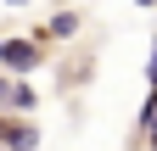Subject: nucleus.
Returning a JSON list of instances; mask_svg holds the SVG:
<instances>
[{"label": "nucleus", "mask_w": 157, "mask_h": 151, "mask_svg": "<svg viewBox=\"0 0 157 151\" xmlns=\"http://www.w3.org/2000/svg\"><path fill=\"white\" fill-rule=\"evenodd\" d=\"M0 106L6 112H34V90L23 79H0Z\"/></svg>", "instance_id": "f03ea898"}, {"label": "nucleus", "mask_w": 157, "mask_h": 151, "mask_svg": "<svg viewBox=\"0 0 157 151\" xmlns=\"http://www.w3.org/2000/svg\"><path fill=\"white\" fill-rule=\"evenodd\" d=\"M17 6H23V0H17Z\"/></svg>", "instance_id": "423d86ee"}, {"label": "nucleus", "mask_w": 157, "mask_h": 151, "mask_svg": "<svg viewBox=\"0 0 157 151\" xmlns=\"http://www.w3.org/2000/svg\"><path fill=\"white\" fill-rule=\"evenodd\" d=\"M146 90L157 95V45H151V62H146Z\"/></svg>", "instance_id": "20e7f679"}, {"label": "nucleus", "mask_w": 157, "mask_h": 151, "mask_svg": "<svg viewBox=\"0 0 157 151\" xmlns=\"http://www.w3.org/2000/svg\"><path fill=\"white\" fill-rule=\"evenodd\" d=\"M135 6H157V0H135Z\"/></svg>", "instance_id": "39448f33"}, {"label": "nucleus", "mask_w": 157, "mask_h": 151, "mask_svg": "<svg viewBox=\"0 0 157 151\" xmlns=\"http://www.w3.org/2000/svg\"><path fill=\"white\" fill-rule=\"evenodd\" d=\"M39 56H45V50H39L34 39H0V67H6V73H17V79L39 67Z\"/></svg>", "instance_id": "f257e3e1"}, {"label": "nucleus", "mask_w": 157, "mask_h": 151, "mask_svg": "<svg viewBox=\"0 0 157 151\" xmlns=\"http://www.w3.org/2000/svg\"><path fill=\"white\" fill-rule=\"evenodd\" d=\"M73 28H78V11H62V17H51V34H62V39H67Z\"/></svg>", "instance_id": "7ed1b4c3"}]
</instances>
